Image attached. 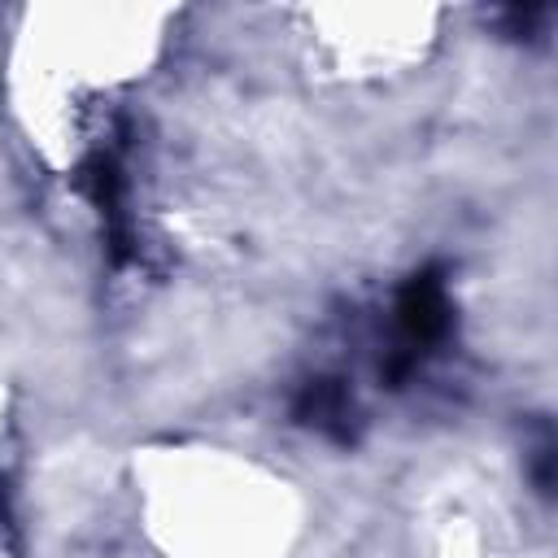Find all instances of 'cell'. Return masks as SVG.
<instances>
[{
    "instance_id": "obj_1",
    "label": "cell",
    "mask_w": 558,
    "mask_h": 558,
    "mask_svg": "<svg viewBox=\"0 0 558 558\" xmlns=\"http://www.w3.org/2000/svg\"><path fill=\"white\" fill-rule=\"evenodd\" d=\"M453 314H449V296L436 270H423L405 283L401 301H397V327L414 349H427L436 340H445Z\"/></svg>"
},
{
    "instance_id": "obj_2",
    "label": "cell",
    "mask_w": 558,
    "mask_h": 558,
    "mask_svg": "<svg viewBox=\"0 0 558 558\" xmlns=\"http://www.w3.org/2000/svg\"><path fill=\"white\" fill-rule=\"evenodd\" d=\"M296 414L314 427H327L336 436H344V418H349V392L336 379H314L305 388V397L296 401Z\"/></svg>"
}]
</instances>
